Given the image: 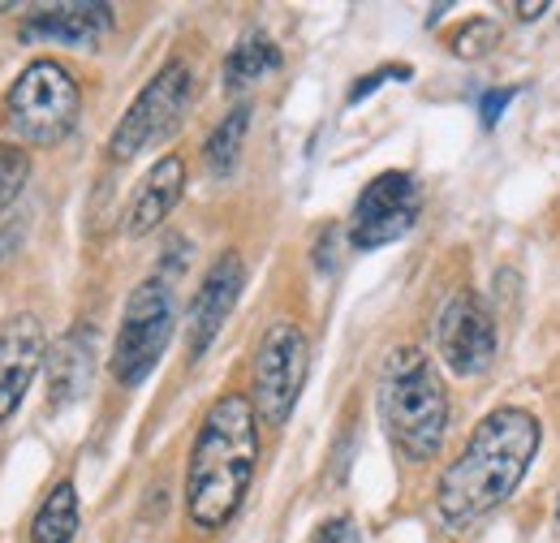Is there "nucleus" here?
<instances>
[{"label":"nucleus","mask_w":560,"mask_h":543,"mask_svg":"<svg viewBox=\"0 0 560 543\" xmlns=\"http://www.w3.org/2000/svg\"><path fill=\"white\" fill-rule=\"evenodd\" d=\"M173 324H177V307H173V289L164 276H147L139 289L126 302L121 328H117V345H113V380L135 389L142 384L155 362L164 358L168 340H173Z\"/></svg>","instance_id":"39448f33"},{"label":"nucleus","mask_w":560,"mask_h":543,"mask_svg":"<svg viewBox=\"0 0 560 543\" xmlns=\"http://www.w3.org/2000/svg\"><path fill=\"white\" fill-rule=\"evenodd\" d=\"M491 44V26L488 22H470L462 35H457V53L462 57H483V48Z\"/></svg>","instance_id":"aec40b11"},{"label":"nucleus","mask_w":560,"mask_h":543,"mask_svg":"<svg viewBox=\"0 0 560 543\" xmlns=\"http://www.w3.org/2000/svg\"><path fill=\"white\" fill-rule=\"evenodd\" d=\"M315 543H358V522L353 518H328L324 527H319V535H315Z\"/></svg>","instance_id":"412c9836"},{"label":"nucleus","mask_w":560,"mask_h":543,"mask_svg":"<svg viewBox=\"0 0 560 543\" xmlns=\"http://www.w3.org/2000/svg\"><path fill=\"white\" fill-rule=\"evenodd\" d=\"M557 518H560V505H557Z\"/></svg>","instance_id":"393cba45"},{"label":"nucleus","mask_w":560,"mask_h":543,"mask_svg":"<svg viewBox=\"0 0 560 543\" xmlns=\"http://www.w3.org/2000/svg\"><path fill=\"white\" fill-rule=\"evenodd\" d=\"M242 285H246V264H242L237 251L220 255V259L203 272L199 293H195V302H190V328H186V333H190V358H203L211 349V340L220 337L224 320H229L233 307H237Z\"/></svg>","instance_id":"9b49d317"},{"label":"nucleus","mask_w":560,"mask_h":543,"mask_svg":"<svg viewBox=\"0 0 560 543\" xmlns=\"http://www.w3.org/2000/svg\"><path fill=\"white\" fill-rule=\"evenodd\" d=\"M108 26H113V9L108 4L70 0V4H44V9H35L22 22V39H48V44L91 48Z\"/></svg>","instance_id":"f8f14e48"},{"label":"nucleus","mask_w":560,"mask_h":543,"mask_svg":"<svg viewBox=\"0 0 560 543\" xmlns=\"http://www.w3.org/2000/svg\"><path fill=\"white\" fill-rule=\"evenodd\" d=\"M280 66V48L268 39V35H246L233 53H229V61H224V86L229 91H246V86H255L264 73H272Z\"/></svg>","instance_id":"dca6fc26"},{"label":"nucleus","mask_w":560,"mask_h":543,"mask_svg":"<svg viewBox=\"0 0 560 543\" xmlns=\"http://www.w3.org/2000/svg\"><path fill=\"white\" fill-rule=\"evenodd\" d=\"M44 354H48V337L31 311L9 315L0 324V423L13 418V409L22 406L31 380L44 367Z\"/></svg>","instance_id":"9d476101"},{"label":"nucleus","mask_w":560,"mask_h":543,"mask_svg":"<svg viewBox=\"0 0 560 543\" xmlns=\"http://www.w3.org/2000/svg\"><path fill=\"white\" fill-rule=\"evenodd\" d=\"M4 9H9V4H4V0H0V13H4Z\"/></svg>","instance_id":"b1692460"},{"label":"nucleus","mask_w":560,"mask_h":543,"mask_svg":"<svg viewBox=\"0 0 560 543\" xmlns=\"http://www.w3.org/2000/svg\"><path fill=\"white\" fill-rule=\"evenodd\" d=\"M375 397L388 440L410 462H431L448 431V393L419 345H397L384 358Z\"/></svg>","instance_id":"7ed1b4c3"},{"label":"nucleus","mask_w":560,"mask_h":543,"mask_svg":"<svg viewBox=\"0 0 560 543\" xmlns=\"http://www.w3.org/2000/svg\"><path fill=\"white\" fill-rule=\"evenodd\" d=\"M419 182L410 173L393 169V173L371 177L350 211V242L358 251H380V246L406 238L419 220Z\"/></svg>","instance_id":"6e6552de"},{"label":"nucleus","mask_w":560,"mask_h":543,"mask_svg":"<svg viewBox=\"0 0 560 543\" xmlns=\"http://www.w3.org/2000/svg\"><path fill=\"white\" fill-rule=\"evenodd\" d=\"M388 78H410V66H384L375 69L371 78H358L350 91V104H358V100H366V95H375L380 91V82H388Z\"/></svg>","instance_id":"6ab92c4d"},{"label":"nucleus","mask_w":560,"mask_h":543,"mask_svg":"<svg viewBox=\"0 0 560 543\" xmlns=\"http://www.w3.org/2000/svg\"><path fill=\"white\" fill-rule=\"evenodd\" d=\"M78 535V487L61 478L31 518V543H73Z\"/></svg>","instance_id":"2eb2a0df"},{"label":"nucleus","mask_w":560,"mask_h":543,"mask_svg":"<svg viewBox=\"0 0 560 543\" xmlns=\"http://www.w3.org/2000/svg\"><path fill=\"white\" fill-rule=\"evenodd\" d=\"M250 130V104H237L233 113L220 117V126L203 142V164H208L211 177H229L237 169V155H242V142Z\"/></svg>","instance_id":"f3484780"},{"label":"nucleus","mask_w":560,"mask_h":543,"mask_svg":"<svg viewBox=\"0 0 560 543\" xmlns=\"http://www.w3.org/2000/svg\"><path fill=\"white\" fill-rule=\"evenodd\" d=\"M544 9H548L544 0H530V4H517V13H522V18H535V13H544Z\"/></svg>","instance_id":"5701e85b"},{"label":"nucleus","mask_w":560,"mask_h":543,"mask_svg":"<svg viewBox=\"0 0 560 543\" xmlns=\"http://www.w3.org/2000/svg\"><path fill=\"white\" fill-rule=\"evenodd\" d=\"M91 371H95V328L78 324L48 349V397H52V409L73 406L91 389Z\"/></svg>","instance_id":"4468645a"},{"label":"nucleus","mask_w":560,"mask_h":543,"mask_svg":"<svg viewBox=\"0 0 560 543\" xmlns=\"http://www.w3.org/2000/svg\"><path fill=\"white\" fill-rule=\"evenodd\" d=\"M435 345L440 358L448 362L453 376H479L488 371L495 358V324H491L488 307L479 302V293L462 289L440 307L435 320Z\"/></svg>","instance_id":"1a4fd4ad"},{"label":"nucleus","mask_w":560,"mask_h":543,"mask_svg":"<svg viewBox=\"0 0 560 543\" xmlns=\"http://www.w3.org/2000/svg\"><path fill=\"white\" fill-rule=\"evenodd\" d=\"M509 100H513V86H495L483 95V104H479V113H483V126H495L500 122V113L509 108Z\"/></svg>","instance_id":"4be33fe9"},{"label":"nucleus","mask_w":560,"mask_h":543,"mask_svg":"<svg viewBox=\"0 0 560 543\" xmlns=\"http://www.w3.org/2000/svg\"><path fill=\"white\" fill-rule=\"evenodd\" d=\"M186 190V160L182 155H160L151 164V173L139 182L130 211H126V233L130 238H147L151 229H160L168 220V211L177 207Z\"/></svg>","instance_id":"ddd939ff"},{"label":"nucleus","mask_w":560,"mask_h":543,"mask_svg":"<svg viewBox=\"0 0 560 543\" xmlns=\"http://www.w3.org/2000/svg\"><path fill=\"white\" fill-rule=\"evenodd\" d=\"M78 113H82V91L73 73L48 57L22 69L4 95V130L31 147L61 142L78 126Z\"/></svg>","instance_id":"20e7f679"},{"label":"nucleus","mask_w":560,"mask_h":543,"mask_svg":"<svg viewBox=\"0 0 560 543\" xmlns=\"http://www.w3.org/2000/svg\"><path fill=\"white\" fill-rule=\"evenodd\" d=\"M26 177H31L26 151H22V147H0V211L13 207V199H18L22 186H26Z\"/></svg>","instance_id":"a211bd4d"},{"label":"nucleus","mask_w":560,"mask_h":543,"mask_svg":"<svg viewBox=\"0 0 560 543\" xmlns=\"http://www.w3.org/2000/svg\"><path fill=\"white\" fill-rule=\"evenodd\" d=\"M544 444V423L522 406H500L470 431L466 449L444 466L435 487V509L444 527L466 531L495 513L517 483L526 478L535 453Z\"/></svg>","instance_id":"f257e3e1"},{"label":"nucleus","mask_w":560,"mask_h":543,"mask_svg":"<svg viewBox=\"0 0 560 543\" xmlns=\"http://www.w3.org/2000/svg\"><path fill=\"white\" fill-rule=\"evenodd\" d=\"M311 376V340L298 324H272L255 349V414L268 427H284Z\"/></svg>","instance_id":"0eeeda50"},{"label":"nucleus","mask_w":560,"mask_h":543,"mask_svg":"<svg viewBox=\"0 0 560 543\" xmlns=\"http://www.w3.org/2000/svg\"><path fill=\"white\" fill-rule=\"evenodd\" d=\"M259 466V414L242 393L215 397L195 431L186 466V518L199 531H220L246 500Z\"/></svg>","instance_id":"f03ea898"},{"label":"nucleus","mask_w":560,"mask_h":543,"mask_svg":"<svg viewBox=\"0 0 560 543\" xmlns=\"http://www.w3.org/2000/svg\"><path fill=\"white\" fill-rule=\"evenodd\" d=\"M195 100V73L186 61H168L151 73V82L135 95V104L126 108V117L117 122V130L108 138V155L113 160H135L142 151H151L155 142L173 135L182 126V117L190 113Z\"/></svg>","instance_id":"423d86ee"}]
</instances>
